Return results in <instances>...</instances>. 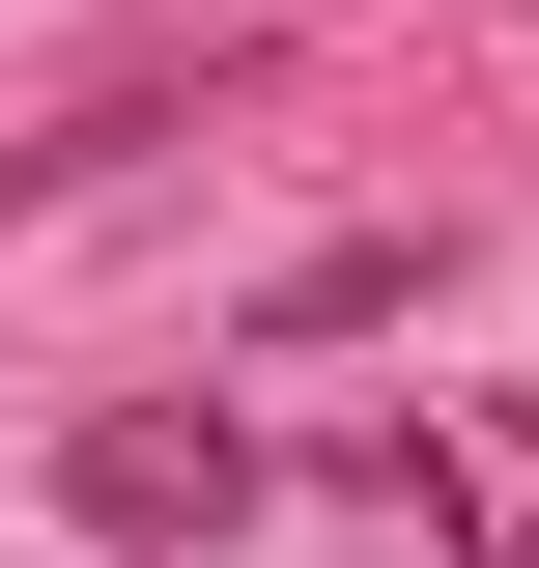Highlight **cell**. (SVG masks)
Returning <instances> with one entry per match:
<instances>
[{
	"label": "cell",
	"instance_id": "obj_1",
	"mask_svg": "<svg viewBox=\"0 0 539 568\" xmlns=\"http://www.w3.org/2000/svg\"><path fill=\"white\" fill-rule=\"evenodd\" d=\"M58 511L171 568V540H227V511H256V426H227V398H114V426L58 455Z\"/></svg>",
	"mask_w": 539,
	"mask_h": 568
},
{
	"label": "cell",
	"instance_id": "obj_2",
	"mask_svg": "<svg viewBox=\"0 0 539 568\" xmlns=\"http://www.w3.org/2000/svg\"><path fill=\"white\" fill-rule=\"evenodd\" d=\"M398 284H426L398 227H340V256H284V284H256V342H369V313H398Z\"/></svg>",
	"mask_w": 539,
	"mask_h": 568
}]
</instances>
